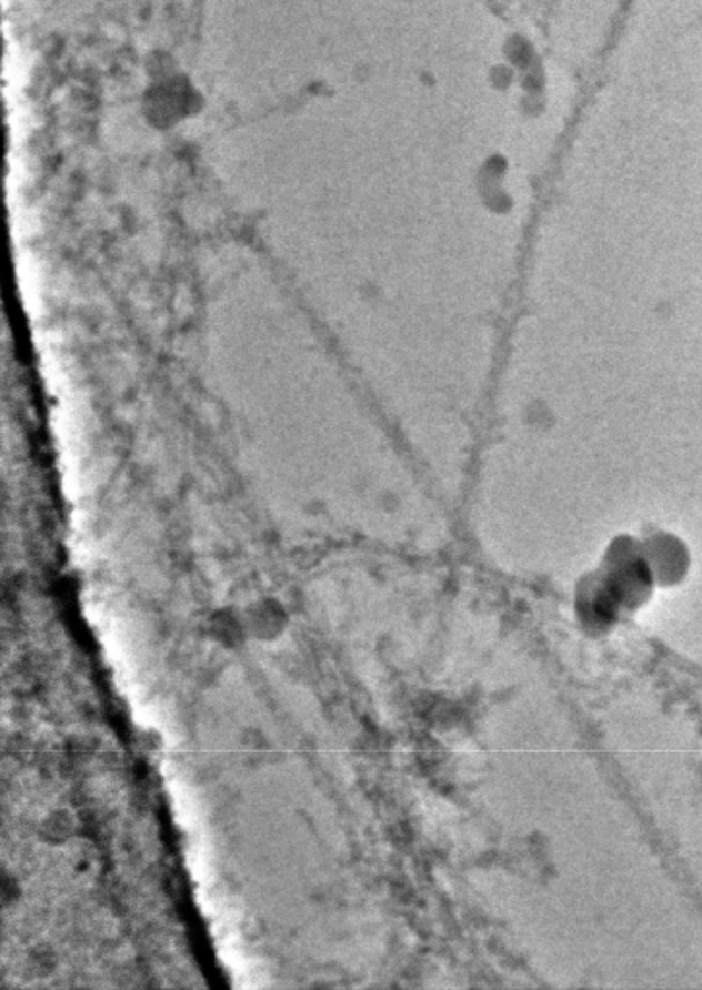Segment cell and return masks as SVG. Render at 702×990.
Returning <instances> with one entry per match:
<instances>
[{
	"mask_svg": "<svg viewBox=\"0 0 702 990\" xmlns=\"http://www.w3.org/2000/svg\"><path fill=\"white\" fill-rule=\"evenodd\" d=\"M198 101L200 93L187 75L163 74L143 91V114L151 127H174L200 109Z\"/></svg>",
	"mask_w": 702,
	"mask_h": 990,
	"instance_id": "cell-1",
	"label": "cell"
},
{
	"mask_svg": "<svg viewBox=\"0 0 702 990\" xmlns=\"http://www.w3.org/2000/svg\"><path fill=\"white\" fill-rule=\"evenodd\" d=\"M287 623H289V616H287L283 606L275 600L255 602L244 617L248 637L258 638L263 643H271L284 635Z\"/></svg>",
	"mask_w": 702,
	"mask_h": 990,
	"instance_id": "cell-2",
	"label": "cell"
},
{
	"mask_svg": "<svg viewBox=\"0 0 702 990\" xmlns=\"http://www.w3.org/2000/svg\"><path fill=\"white\" fill-rule=\"evenodd\" d=\"M211 638H215L219 645L224 648H239L244 645L248 637L247 625L244 619L231 614L229 609L217 612L210 622Z\"/></svg>",
	"mask_w": 702,
	"mask_h": 990,
	"instance_id": "cell-3",
	"label": "cell"
},
{
	"mask_svg": "<svg viewBox=\"0 0 702 990\" xmlns=\"http://www.w3.org/2000/svg\"><path fill=\"white\" fill-rule=\"evenodd\" d=\"M72 834H74V818L68 810H53L39 826V836L49 846L64 843L72 838Z\"/></svg>",
	"mask_w": 702,
	"mask_h": 990,
	"instance_id": "cell-4",
	"label": "cell"
},
{
	"mask_svg": "<svg viewBox=\"0 0 702 990\" xmlns=\"http://www.w3.org/2000/svg\"><path fill=\"white\" fill-rule=\"evenodd\" d=\"M2 893H4V906H12V903L20 900L22 888L12 878H4L2 880Z\"/></svg>",
	"mask_w": 702,
	"mask_h": 990,
	"instance_id": "cell-5",
	"label": "cell"
}]
</instances>
